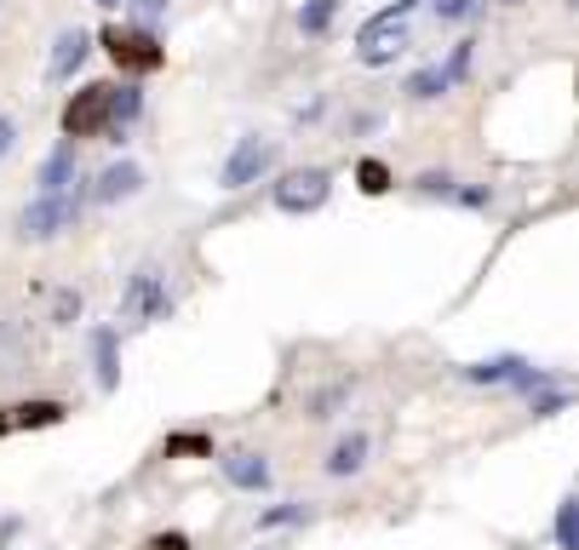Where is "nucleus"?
Instances as JSON below:
<instances>
[{
	"mask_svg": "<svg viewBox=\"0 0 579 550\" xmlns=\"http://www.w3.org/2000/svg\"><path fill=\"white\" fill-rule=\"evenodd\" d=\"M98 40H104V52H110L115 64L127 69V75H155V69L167 64L162 40H155L150 29H121V24H110V29L98 35Z\"/></svg>",
	"mask_w": 579,
	"mask_h": 550,
	"instance_id": "f257e3e1",
	"label": "nucleus"
},
{
	"mask_svg": "<svg viewBox=\"0 0 579 550\" xmlns=\"http://www.w3.org/2000/svg\"><path fill=\"white\" fill-rule=\"evenodd\" d=\"M87 207V195L81 190H64V195H41V201H29L24 218H17V230H24L29 241H52L57 230H69L75 218H81Z\"/></svg>",
	"mask_w": 579,
	"mask_h": 550,
	"instance_id": "f03ea898",
	"label": "nucleus"
},
{
	"mask_svg": "<svg viewBox=\"0 0 579 550\" xmlns=\"http://www.w3.org/2000/svg\"><path fill=\"white\" fill-rule=\"evenodd\" d=\"M172 316V298H167V281L155 270H138L127 287H121V321L132 328H150V321H167Z\"/></svg>",
	"mask_w": 579,
	"mask_h": 550,
	"instance_id": "7ed1b4c3",
	"label": "nucleus"
},
{
	"mask_svg": "<svg viewBox=\"0 0 579 550\" xmlns=\"http://www.w3.org/2000/svg\"><path fill=\"white\" fill-rule=\"evenodd\" d=\"M110 98H115V87L110 80H92V87H81L64 104V138H98L110 127Z\"/></svg>",
	"mask_w": 579,
	"mask_h": 550,
	"instance_id": "20e7f679",
	"label": "nucleus"
},
{
	"mask_svg": "<svg viewBox=\"0 0 579 550\" xmlns=\"http://www.w3.org/2000/svg\"><path fill=\"white\" fill-rule=\"evenodd\" d=\"M333 195V172H322V167H305V172H287L282 183H275V207L282 213H316L322 201Z\"/></svg>",
	"mask_w": 579,
	"mask_h": 550,
	"instance_id": "39448f33",
	"label": "nucleus"
},
{
	"mask_svg": "<svg viewBox=\"0 0 579 550\" xmlns=\"http://www.w3.org/2000/svg\"><path fill=\"white\" fill-rule=\"evenodd\" d=\"M270 167H275V144H270V138H242V144L230 150L218 183H224V190H247V183H258Z\"/></svg>",
	"mask_w": 579,
	"mask_h": 550,
	"instance_id": "423d86ee",
	"label": "nucleus"
},
{
	"mask_svg": "<svg viewBox=\"0 0 579 550\" xmlns=\"http://www.w3.org/2000/svg\"><path fill=\"white\" fill-rule=\"evenodd\" d=\"M87 47H92L87 29H64V35H57L52 40V57H47V80H69L75 69L87 64Z\"/></svg>",
	"mask_w": 579,
	"mask_h": 550,
	"instance_id": "0eeeda50",
	"label": "nucleus"
},
{
	"mask_svg": "<svg viewBox=\"0 0 579 550\" xmlns=\"http://www.w3.org/2000/svg\"><path fill=\"white\" fill-rule=\"evenodd\" d=\"M144 190V167H132V161H115V167L98 172V183L87 190V201H121V195H138Z\"/></svg>",
	"mask_w": 579,
	"mask_h": 550,
	"instance_id": "6e6552de",
	"label": "nucleus"
},
{
	"mask_svg": "<svg viewBox=\"0 0 579 550\" xmlns=\"http://www.w3.org/2000/svg\"><path fill=\"white\" fill-rule=\"evenodd\" d=\"M218 471H224L230 487H242V494H258V487H270V464L258 453H224L218 459Z\"/></svg>",
	"mask_w": 579,
	"mask_h": 550,
	"instance_id": "1a4fd4ad",
	"label": "nucleus"
},
{
	"mask_svg": "<svg viewBox=\"0 0 579 550\" xmlns=\"http://www.w3.org/2000/svg\"><path fill=\"white\" fill-rule=\"evenodd\" d=\"M92 361H98V391L121 384V361H115V328H92Z\"/></svg>",
	"mask_w": 579,
	"mask_h": 550,
	"instance_id": "9d476101",
	"label": "nucleus"
},
{
	"mask_svg": "<svg viewBox=\"0 0 579 550\" xmlns=\"http://www.w3.org/2000/svg\"><path fill=\"white\" fill-rule=\"evenodd\" d=\"M362 464H368V436H362V431H350V436H338V442H333L327 476H350V471H362Z\"/></svg>",
	"mask_w": 579,
	"mask_h": 550,
	"instance_id": "9b49d317",
	"label": "nucleus"
},
{
	"mask_svg": "<svg viewBox=\"0 0 579 550\" xmlns=\"http://www.w3.org/2000/svg\"><path fill=\"white\" fill-rule=\"evenodd\" d=\"M523 356H493V361H471V367H459V373H465L471 384H511L516 373H523Z\"/></svg>",
	"mask_w": 579,
	"mask_h": 550,
	"instance_id": "f8f14e48",
	"label": "nucleus"
},
{
	"mask_svg": "<svg viewBox=\"0 0 579 550\" xmlns=\"http://www.w3.org/2000/svg\"><path fill=\"white\" fill-rule=\"evenodd\" d=\"M69 183H75V144H64V150L47 155V167H41V195H64Z\"/></svg>",
	"mask_w": 579,
	"mask_h": 550,
	"instance_id": "ddd939ff",
	"label": "nucleus"
},
{
	"mask_svg": "<svg viewBox=\"0 0 579 550\" xmlns=\"http://www.w3.org/2000/svg\"><path fill=\"white\" fill-rule=\"evenodd\" d=\"M47 424H64V401H24V407H12V431H47Z\"/></svg>",
	"mask_w": 579,
	"mask_h": 550,
	"instance_id": "4468645a",
	"label": "nucleus"
},
{
	"mask_svg": "<svg viewBox=\"0 0 579 550\" xmlns=\"http://www.w3.org/2000/svg\"><path fill=\"white\" fill-rule=\"evenodd\" d=\"M138 110H144V98H138V87H115V98H110V127H104V132H121V127H132Z\"/></svg>",
	"mask_w": 579,
	"mask_h": 550,
	"instance_id": "2eb2a0df",
	"label": "nucleus"
},
{
	"mask_svg": "<svg viewBox=\"0 0 579 550\" xmlns=\"http://www.w3.org/2000/svg\"><path fill=\"white\" fill-rule=\"evenodd\" d=\"M453 87V80L442 75V64H436V69H419L413 80H408V98H419V104H430V98H442Z\"/></svg>",
	"mask_w": 579,
	"mask_h": 550,
	"instance_id": "dca6fc26",
	"label": "nucleus"
},
{
	"mask_svg": "<svg viewBox=\"0 0 579 550\" xmlns=\"http://www.w3.org/2000/svg\"><path fill=\"white\" fill-rule=\"evenodd\" d=\"M556 545H563V550H579V499H574V494L556 504Z\"/></svg>",
	"mask_w": 579,
	"mask_h": 550,
	"instance_id": "f3484780",
	"label": "nucleus"
},
{
	"mask_svg": "<svg viewBox=\"0 0 579 550\" xmlns=\"http://www.w3.org/2000/svg\"><path fill=\"white\" fill-rule=\"evenodd\" d=\"M333 12H338V0H305V7H298V29H305V35H322V29L333 24Z\"/></svg>",
	"mask_w": 579,
	"mask_h": 550,
	"instance_id": "a211bd4d",
	"label": "nucleus"
},
{
	"mask_svg": "<svg viewBox=\"0 0 579 550\" xmlns=\"http://www.w3.org/2000/svg\"><path fill=\"white\" fill-rule=\"evenodd\" d=\"M356 183H362V195H385L390 190V167L385 161H362V167H356Z\"/></svg>",
	"mask_w": 579,
	"mask_h": 550,
	"instance_id": "6ab92c4d",
	"label": "nucleus"
},
{
	"mask_svg": "<svg viewBox=\"0 0 579 550\" xmlns=\"http://www.w3.org/2000/svg\"><path fill=\"white\" fill-rule=\"evenodd\" d=\"M476 12H483V0H436V17H442V24H465Z\"/></svg>",
	"mask_w": 579,
	"mask_h": 550,
	"instance_id": "aec40b11",
	"label": "nucleus"
},
{
	"mask_svg": "<svg viewBox=\"0 0 579 550\" xmlns=\"http://www.w3.org/2000/svg\"><path fill=\"white\" fill-rule=\"evenodd\" d=\"M287 522H305V504H270V511L258 516V527H287Z\"/></svg>",
	"mask_w": 579,
	"mask_h": 550,
	"instance_id": "412c9836",
	"label": "nucleus"
},
{
	"mask_svg": "<svg viewBox=\"0 0 579 550\" xmlns=\"http://www.w3.org/2000/svg\"><path fill=\"white\" fill-rule=\"evenodd\" d=\"M167 453H213V442L207 436H172Z\"/></svg>",
	"mask_w": 579,
	"mask_h": 550,
	"instance_id": "4be33fe9",
	"label": "nucleus"
},
{
	"mask_svg": "<svg viewBox=\"0 0 579 550\" xmlns=\"http://www.w3.org/2000/svg\"><path fill=\"white\" fill-rule=\"evenodd\" d=\"M563 407H568V396H563V391H551V396H539V401H533V419H556Z\"/></svg>",
	"mask_w": 579,
	"mask_h": 550,
	"instance_id": "5701e85b",
	"label": "nucleus"
},
{
	"mask_svg": "<svg viewBox=\"0 0 579 550\" xmlns=\"http://www.w3.org/2000/svg\"><path fill=\"white\" fill-rule=\"evenodd\" d=\"M419 190H425V195H453V178L448 172H425V178H419Z\"/></svg>",
	"mask_w": 579,
	"mask_h": 550,
	"instance_id": "b1692460",
	"label": "nucleus"
},
{
	"mask_svg": "<svg viewBox=\"0 0 579 550\" xmlns=\"http://www.w3.org/2000/svg\"><path fill=\"white\" fill-rule=\"evenodd\" d=\"M52 310H57V321H75V316H81V293H57Z\"/></svg>",
	"mask_w": 579,
	"mask_h": 550,
	"instance_id": "393cba45",
	"label": "nucleus"
},
{
	"mask_svg": "<svg viewBox=\"0 0 579 550\" xmlns=\"http://www.w3.org/2000/svg\"><path fill=\"white\" fill-rule=\"evenodd\" d=\"M132 12H138V24H155L167 12V0H132Z\"/></svg>",
	"mask_w": 579,
	"mask_h": 550,
	"instance_id": "a878e982",
	"label": "nucleus"
},
{
	"mask_svg": "<svg viewBox=\"0 0 579 550\" xmlns=\"http://www.w3.org/2000/svg\"><path fill=\"white\" fill-rule=\"evenodd\" d=\"M150 550H190V539H184V534H162Z\"/></svg>",
	"mask_w": 579,
	"mask_h": 550,
	"instance_id": "bb28decb",
	"label": "nucleus"
},
{
	"mask_svg": "<svg viewBox=\"0 0 579 550\" xmlns=\"http://www.w3.org/2000/svg\"><path fill=\"white\" fill-rule=\"evenodd\" d=\"M12 144H17V127H12V120H7V115H0V155H7Z\"/></svg>",
	"mask_w": 579,
	"mask_h": 550,
	"instance_id": "cd10ccee",
	"label": "nucleus"
},
{
	"mask_svg": "<svg viewBox=\"0 0 579 550\" xmlns=\"http://www.w3.org/2000/svg\"><path fill=\"white\" fill-rule=\"evenodd\" d=\"M12 431V407H0V436H7Z\"/></svg>",
	"mask_w": 579,
	"mask_h": 550,
	"instance_id": "c85d7f7f",
	"label": "nucleus"
},
{
	"mask_svg": "<svg viewBox=\"0 0 579 550\" xmlns=\"http://www.w3.org/2000/svg\"><path fill=\"white\" fill-rule=\"evenodd\" d=\"M98 7H121V0H98Z\"/></svg>",
	"mask_w": 579,
	"mask_h": 550,
	"instance_id": "c756f323",
	"label": "nucleus"
}]
</instances>
